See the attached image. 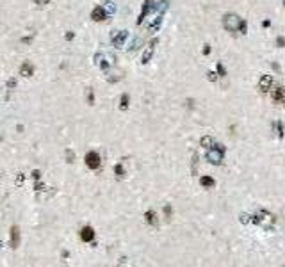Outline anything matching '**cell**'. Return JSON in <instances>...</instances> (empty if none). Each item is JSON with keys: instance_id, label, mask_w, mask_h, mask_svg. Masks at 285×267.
<instances>
[{"instance_id": "6da1fadb", "label": "cell", "mask_w": 285, "mask_h": 267, "mask_svg": "<svg viewBox=\"0 0 285 267\" xmlns=\"http://www.w3.org/2000/svg\"><path fill=\"white\" fill-rule=\"evenodd\" d=\"M207 160L210 164H214V166H219L221 162H223V157H225V146H221V144H212V146L207 150Z\"/></svg>"}, {"instance_id": "7a4b0ae2", "label": "cell", "mask_w": 285, "mask_h": 267, "mask_svg": "<svg viewBox=\"0 0 285 267\" xmlns=\"http://www.w3.org/2000/svg\"><path fill=\"white\" fill-rule=\"evenodd\" d=\"M239 22H241V18L237 16V14H226V16L223 18V27H225L228 32H237Z\"/></svg>"}, {"instance_id": "3957f363", "label": "cell", "mask_w": 285, "mask_h": 267, "mask_svg": "<svg viewBox=\"0 0 285 267\" xmlns=\"http://www.w3.org/2000/svg\"><path fill=\"white\" fill-rule=\"evenodd\" d=\"M86 166L89 169H98L100 168V155L96 152H89L86 155Z\"/></svg>"}, {"instance_id": "277c9868", "label": "cell", "mask_w": 285, "mask_h": 267, "mask_svg": "<svg viewBox=\"0 0 285 267\" xmlns=\"http://www.w3.org/2000/svg\"><path fill=\"white\" fill-rule=\"evenodd\" d=\"M271 84H273V77H271V75H264V77H260V80H258V89L266 93L269 87H271Z\"/></svg>"}, {"instance_id": "5b68a950", "label": "cell", "mask_w": 285, "mask_h": 267, "mask_svg": "<svg viewBox=\"0 0 285 267\" xmlns=\"http://www.w3.org/2000/svg\"><path fill=\"white\" fill-rule=\"evenodd\" d=\"M126 36H128V34H126V30H121V32H118V34H116V32L112 34V43H114V46H118V48H120V46H123Z\"/></svg>"}, {"instance_id": "8992f818", "label": "cell", "mask_w": 285, "mask_h": 267, "mask_svg": "<svg viewBox=\"0 0 285 267\" xmlns=\"http://www.w3.org/2000/svg\"><path fill=\"white\" fill-rule=\"evenodd\" d=\"M271 98H273L274 104L285 102V91H283V87H276V89H273V93H271Z\"/></svg>"}, {"instance_id": "52a82bcc", "label": "cell", "mask_w": 285, "mask_h": 267, "mask_svg": "<svg viewBox=\"0 0 285 267\" xmlns=\"http://www.w3.org/2000/svg\"><path fill=\"white\" fill-rule=\"evenodd\" d=\"M80 239L84 240V242H91V240L94 239V232L91 226H84L82 232H80Z\"/></svg>"}, {"instance_id": "ba28073f", "label": "cell", "mask_w": 285, "mask_h": 267, "mask_svg": "<svg viewBox=\"0 0 285 267\" xmlns=\"http://www.w3.org/2000/svg\"><path fill=\"white\" fill-rule=\"evenodd\" d=\"M91 18H93L94 22H102V20H105V9L102 6L94 7L93 13H91Z\"/></svg>"}, {"instance_id": "9c48e42d", "label": "cell", "mask_w": 285, "mask_h": 267, "mask_svg": "<svg viewBox=\"0 0 285 267\" xmlns=\"http://www.w3.org/2000/svg\"><path fill=\"white\" fill-rule=\"evenodd\" d=\"M153 7V2L152 0H146L144 2V6H142V11H141V14H139V18H137V23H142V20H144V16L150 13V9Z\"/></svg>"}, {"instance_id": "30bf717a", "label": "cell", "mask_w": 285, "mask_h": 267, "mask_svg": "<svg viewBox=\"0 0 285 267\" xmlns=\"http://www.w3.org/2000/svg\"><path fill=\"white\" fill-rule=\"evenodd\" d=\"M157 43V39H153L152 43H150V46L146 48V52L142 54V59H141V62L142 64H146V62H150V59H152V55H153V45Z\"/></svg>"}, {"instance_id": "8fae6325", "label": "cell", "mask_w": 285, "mask_h": 267, "mask_svg": "<svg viewBox=\"0 0 285 267\" xmlns=\"http://www.w3.org/2000/svg\"><path fill=\"white\" fill-rule=\"evenodd\" d=\"M18 242H20V230H18V226H13L11 228V246L16 248Z\"/></svg>"}, {"instance_id": "7c38bea8", "label": "cell", "mask_w": 285, "mask_h": 267, "mask_svg": "<svg viewBox=\"0 0 285 267\" xmlns=\"http://www.w3.org/2000/svg\"><path fill=\"white\" fill-rule=\"evenodd\" d=\"M20 73H22L23 77H30V75L34 73L32 64H30V62H23V64H22V68H20Z\"/></svg>"}, {"instance_id": "4fadbf2b", "label": "cell", "mask_w": 285, "mask_h": 267, "mask_svg": "<svg viewBox=\"0 0 285 267\" xmlns=\"http://www.w3.org/2000/svg\"><path fill=\"white\" fill-rule=\"evenodd\" d=\"M214 184H216V182H214L212 176H202V178H200V185L205 187V189H208V187H214Z\"/></svg>"}, {"instance_id": "5bb4252c", "label": "cell", "mask_w": 285, "mask_h": 267, "mask_svg": "<svg viewBox=\"0 0 285 267\" xmlns=\"http://www.w3.org/2000/svg\"><path fill=\"white\" fill-rule=\"evenodd\" d=\"M200 144H202L203 148H207V150H208V148L214 144V141H212V137H210V136H203L202 141H200Z\"/></svg>"}, {"instance_id": "9a60e30c", "label": "cell", "mask_w": 285, "mask_h": 267, "mask_svg": "<svg viewBox=\"0 0 285 267\" xmlns=\"http://www.w3.org/2000/svg\"><path fill=\"white\" fill-rule=\"evenodd\" d=\"M144 217H146V223L157 224V217H155V212H153V210H148V212L144 214Z\"/></svg>"}, {"instance_id": "2e32d148", "label": "cell", "mask_w": 285, "mask_h": 267, "mask_svg": "<svg viewBox=\"0 0 285 267\" xmlns=\"http://www.w3.org/2000/svg\"><path fill=\"white\" fill-rule=\"evenodd\" d=\"M239 32L241 34L248 32V23H246V20H242V18H241V22H239Z\"/></svg>"}, {"instance_id": "e0dca14e", "label": "cell", "mask_w": 285, "mask_h": 267, "mask_svg": "<svg viewBox=\"0 0 285 267\" xmlns=\"http://www.w3.org/2000/svg\"><path fill=\"white\" fill-rule=\"evenodd\" d=\"M276 134H278L280 139L283 137V123H282V121H278V123H276Z\"/></svg>"}, {"instance_id": "ac0fdd59", "label": "cell", "mask_w": 285, "mask_h": 267, "mask_svg": "<svg viewBox=\"0 0 285 267\" xmlns=\"http://www.w3.org/2000/svg\"><path fill=\"white\" fill-rule=\"evenodd\" d=\"M114 173L118 174V176H120V178H121V176H123V174H125V169H123V166H121V164H118V166H116V168H114Z\"/></svg>"}, {"instance_id": "d6986e66", "label": "cell", "mask_w": 285, "mask_h": 267, "mask_svg": "<svg viewBox=\"0 0 285 267\" xmlns=\"http://www.w3.org/2000/svg\"><path fill=\"white\" fill-rule=\"evenodd\" d=\"M121 109H126L128 107V94H123L121 96V105H120Z\"/></svg>"}, {"instance_id": "ffe728a7", "label": "cell", "mask_w": 285, "mask_h": 267, "mask_svg": "<svg viewBox=\"0 0 285 267\" xmlns=\"http://www.w3.org/2000/svg\"><path fill=\"white\" fill-rule=\"evenodd\" d=\"M218 75H219V77H225V75H226V70H225V66L221 64V62H218Z\"/></svg>"}, {"instance_id": "44dd1931", "label": "cell", "mask_w": 285, "mask_h": 267, "mask_svg": "<svg viewBox=\"0 0 285 267\" xmlns=\"http://www.w3.org/2000/svg\"><path fill=\"white\" fill-rule=\"evenodd\" d=\"M207 78L210 82H216V78H218V73H214V71H208L207 73Z\"/></svg>"}, {"instance_id": "7402d4cb", "label": "cell", "mask_w": 285, "mask_h": 267, "mask_svg": "<svg viewBox=\"0 0 285 267\" xmlns=\"http://www.w3.org/2000/svg\"><path fill=\"white\" fill-rule=\"evenodd\" d=\"M210 50H212L210 48V45H203V55H208L210 54Z\"/></svg>"}, {"instance_id": "603a6c76", "label": "cell", "mask_w": 285, "mask_h": 267, "mask_svg": "<svg viewBox=\"0 0 285 267\" xmlns=\"http://www.w3.org/2000/svg\"><path fill=\"white\" fill-rule=\"evenodd\" d=\"M276 45L278 46H285V38H276Z\"/></svg>"}, {"instance_id": "cb8c5ba5", "label": "cell", "mask_w": 285, "mask_h": 267, "mask_svg": "<svg viewBox=\"0 0 285 267\" xmlns=\"http://www.w3.org/2000/svg\"><path fill=\"white\" fill-rule=\"evenodd\" d=\"M164 214L168 216V217L171 216V207H169V205H166V207H164Z\"/></svg>"}, {"instance_id": "d4e9b609", "label": "cell", "mask_w": 285, "mask_h": 267, "mask_svg": "<svg viewBox=\"0 0 285 267\" xmlns=\"http://www.w3.org/2000/svg\"><path fill=\"white\" fill-rule=\"evenodd\" d=\"M269 25H271V22H269V20H264V22H262V27L264 29H267Z\"/></svg>"}, {"instance_id": "484cf974", "label": "cell", "mask_w": 285, "mask_h": 267, "mask_svg": "<svg viewBox=\"0 0 285 267\" xmlns=\"http://www.w3.org/2000/svg\"><path fill=\"white\" fill-rule=\"evenodd\" d=\"M66 39H73V32H68V34H66Z\"/></svg>"}, {"instance_id": "4316f807", "label": "cell", "mask_w": 285, "mask_h": 267, "mask_svg": "<svg viewBox=\"0 0 285 267\" xmlns=\"http://www.w3.org/2000/svg\"><path fill=\"white\" fill-rule=\"evenodd\" d=\"M39 2H41V4H46V2H48V0H39Z\"/></svg>"}, {"instance_id": "83f0119b", "label": "cell", "mask_w": 285, "mask_h": 267, "mask_svg": "<svg viewBox=\"0 0 285 267\" xmlns=\"http://www.w3.org/2000/svg\"><path fill=\"white\" fill-rule=\"evenodd\" d=\"M283 7H285V0H283Z\"/></svg>"}]
</instances>
